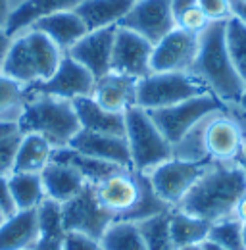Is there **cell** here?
<instances>
[{
  "mask_svg": "<svg viewBox=\"0 0 246 250\" xmlns=\"http://www.w3.org/2000/svg\"><path fill=\"white\" fill-rule=\"evenodd\" d=\"M231 10H233V16L241 18L246 23V4L239 2V0H231Z\"/></svg>",
  "mask_w": 246,
  "mask_h": 250,
  "instance_id": "cell-45",
  "label": "cell"
},
{
  "mask_svg": "<svg viewBox=\"0 0 246 250\" xmlns=\"http://www.w3.org/2000/svg\"><path fill=\"white\" fill-rule=\"evenodd\" d=\"M208 241L225 250H246L243 243V223L233 216L214 221L208 233Z\"/></svg>",
  "mask_w": 246,
  "mask_h": 250,
  "instance_id": "cell-34",
  "label": "cell"
},
{
  "mask_svg": "<svg viewBox=\"0 0 246 250\" xmlns=\"http://www.w3.org/2000/svg\"><path fill=\"white\" fill-rule=\"evenodd\" d=\"M10 44H12V35L6 29H0V73L4 69V62H6V56H8Z\"/></svg>",
  "mask_w": 246,
  "mask_h": 250,
  "instance_id": "cell-41",
  "label": "cell"
},
{
  "mask_svg": "<svg viewBox=\"0 0 246 250\" xmlns=\"http://www.w3.org/2000/svg\"><path fill=\"white\" fill-rule=\"evenodd\" d=\"M125 139L135 171L150 173L156 166L173 158V145L156 127L150 114L139 106L125 112Z\"/></svg>",
  "mask_w": 246,
  "mask_h": 250,
  "instance_id": "cell-5",
  "label": "cell"
},
{
  "mask_svg": "<svg viewBox=\"0 0 246 250\" xmlns=\"http://www.w3.org/2000/svg\"><path fill=\"white\" fill-rule=\"evenodd\" d=\"M81 0H21L12 8L10 20L6 23V31L12 37L18 33L31 29L39 20L65 12V10H75Z\"/></svg>",
  "mask_w": 246,
  "mask_h": 250,
  "instance_id": "cell-21",
  "label": "cell"
},
{
  "mask_svg": "<svg viewBox=\"0 0 246 250\" xmlns=\"http://www.w3.org/2000/svg\"><path fill=\"white\" fill-rule=\"evenodd\" d=\"M52 160L54 162H60V164H65V166H71L73 169H77L87 183H100L104 177H108L110 173L118 171L122 166H116V164H110V162H104V160H96V158H91L87 154H81L69 146L65 148H56L52 152Z\"/></svg>",
  "mask_w": 246,
  "mask_h": 250,
  "instance_id": "cell-28",
  "label": "cell"
},
{
  "mask_svg": "<svg viewBox=\"0 0 246 250\" xmlns=\"http://www.w3.org/2000/svg\"><path fill=\"white\" fill-rule=\"evenodd\" d=\"M198 6L210 18V21H225L233 18L231 0H198Z\"/></svg>",
  "mask_w": 246,
  "mask_h": 250,
  "instance_id": "cell-37",
  "label": "cell"
},
{
  "mask_svg": "<svg viewBox=\"0 0 246 250\" xmlns=\"http://www.w3.org/2000/svg\"><path fill=\"white\" fill-rule=\"evenodd\" d=\"M243 194H246V167L241 160L208 162L177 210L214 223L231 218Z\"/></svg>",
  "mask_w": 246,
  "mask_h": 250,
  "instance_id": "cell-1",
  "label": "cell"
},
{
  "mask_svg": "<svg viewBox=\"0 0 246 250\" xmlns=\"http://www.w3.org/2000/svg\"><path fill=\"white\" fill-rule=\"evenodd\" d=\"M116 31L118 25L89 31L65 54H69L75 62L81 63L94 79H100L112 69V50H114Z\"/></svg>",
  "mask_w": 246,
  "mask_h": 250,
  "instance_id": "cell-16",
  "label": "cell"
},
{
  "mask_svg": "<svg viewBox=\"0 0 246 250\" xmlns=\"http://www.w3.org/2000/svg\"><path fill=\"white\" fill-rule=\"evenodd\" d=\"M152 48L146 39L141 35L129 31L118 25L116 39H114V50H112V69L114 73H122L133 79H143L148 73H152L150 60H152Z\"/></svg>",
  "mask_w": 246,
  "mask_h": 250,
  "instance_id": "cell-14",
  "label": "cell"
},
{
  "mask_svg": "<svg viewBox=\"0 0 246 250\" xmlns=\"http://www.w3.org/2000/svg\"><path fill=\"white\" fill-rule=\"evenodd\" d=\"M69 148L87 154L96 160H104L122 167H131V154L127 146V139L120 135H106V133H92V131H79Z\"/></svg>",
  "mask_w": 246,
  "mask_h": 250,
  "instance_id": "cell-17",
  "label": "cell"
},
{
  "mask_svg": "<svg viewBox=\"0 0 246 250\" xmlns=\"http://www.w3.org/2000/svg\"><path fill=\"white\" fill-rule=\"evenodd\" d=\"M202 249L204 250H225V249H221V247H217V245L212 243V241H204V243H202Z\"/></svg>",
  "mask_w": 246,
  "mask_h": 250,
  "instance_id": "cell-47",
  "label": "cell"
},
{
  "mask_svg": "<svg viewBox=\"0 0 246 250\" xmlns=\"http://www.w3.org/2000/svg\"><path fill=\"white\" fill-rule=\"evenodd\" d=\"M135 0H81L75 8L89 31L120 25Z\"/></svg>",
  "mask_w": 246,
  "mask_h": 250,
  "instance_id": "cell-24",
  "label": "cell"
},
{
  "mask_svg": "<svg viewBox=\"0 0 246 250\" xmlns=\"http://www.w3.org/2000/svg\"><path fill=\"white\" fill-rule=\"evenodd\" d=\"M179 250H204V249H202V245H192V247H184V249H179Z\"/></svg>",
  "mask_w": 246,
  "mask_h": 250,
  "instance_id": "cell-50",
  "label": "cell"
},
{
  "mask_svg": "<svg viewBox=\"0 0 246 250\" xmlns=\"http://www.w3.org/2000/svg\"><path fill=\"white\" fill-rule=\"evenodd\" d=\"M200 129H202V146L210 162L241 160L245 141L241 137L237 124L229 118L225 108L208 114L200 122Z\"/></svg>",
  "mask_w": 246,
  "mask_h": 250,
  "instance_id": "cell-11",
  "label": "cell"
},
{
  "mask_svg": "<svg viewBox=\"0 0 246 250\" xmlns=\"http://www.w3.org/2000/svg\"><path fill=\"white\" fill-rule=\"evenodd\" d=\"M39 241V208L18 210L0 223V250H35Z\"/></svg>",
  "mask_w": 246,
  "mask_h": 250,
  "instance_id": "cell-19",
  "label": "cell"
},
{
  "mask_svg": "<svg viewBox=\"0 0 246 250\" xmlns=\"http://www.w3.org/2000/svg\"><path fill=\"white\" fill-rule=\"evenodd\" d=\"M120 27L137 33L150 44H156L177 27L171 12V0H135Z\"/></svg>",
  "mask_w": 246,
  "mask_h": 250,
  "instance_id": "cell-12",
  "label": "cell"
},
{
  "mask_svg": "<svg viewBox=\"0 0 246 250\" xmlns=\"http://www.w3.org/2000/svg\"><path fill=\"white\" fill-rule=\"evenodd\" d=\"M233 218H237L241 223H245L246 221V194H243V196H241V200L237 202L235 212H233Z\"/></svg>",
  "mask_w": 246,
  "mask_h": 250,
  "instance_id": "cell-44",
  "label": "cell"
},
{
  "mask_svg": "<svg viewBox=\"0 0 246 250\" xmlns=\"http://www.w3.org/2000/svg\"><path fill=\"white\" fill-rule=\"evenodd\" d=\"M18 127L21 133L41 135L54 150L69 146L73 137L81 131L73 100L37 93H29Z\"/></svg>",
  "mask_w": 246,
  "mask_h": 250,
  "instance_id": "cell-3",
  "label": "cell"
},
{
  "mask_svg": "<svg viewBox=\"0 0 246 250\" xmlns=\"http://www.w3.org/2000/svg\"><path fill=\"white\" fill-rule=\"evenodd\" d=\"M18 131H20L18 124H0V141H4L6 137H10Z\"/></svg>",
  "mask_w": 246,
  "mask_h": 250,
  "instance_id": "cell-46",
  "label": "cell"
},
{
  "mask_svg": "<svg viewBox=\"0 0 246 250\" xmlns=\"http://www.w3.org/2000/svg\"><path fill=\"white\" fill-rule=\"evenodd\" d=\"M225 21H212L198 35V54L188 71L206 87L208 93L217 96L223 104L237 102L246 87L227 52Z\"/></svg>",
  "mask_w": 246,
  "mask_h": 250,
  "instance_id": "cell-2",
  "label": "cell"
},
{
  "mask_svg": "<svg viewBox=\"0 0 246 250\" xmlns=\"http://www.w3.org/2000/svg\"><path fill=\"white\" fill-rule=\"evenodd\" d=\"M243 243H245V249H246V221L243 223Z\"/></svg>",
  "mask_w": 246,
  "mask_h": 250,
  "instance_id": "cell-51",
  "label": "cell"
},
{
  "mask_svg": "<svg viewBox=\"0 0 246 250\" xmlns=\"http://www.w3.org/2000/svg\"><path fill=\"white\" fill-rule=\"evenodd\" d=\"M237 102H239L241 106H245V108H246V87H245V91H243V94H241V98H239Z\"/></svg>",
  "mask_w": 246,
  "mask_h": 250,
  "instance_id": "cell-48",
  "label": "cell"
},
{
  "mask_svg": "<svg viewBox=\"0 0 246 250\" xmlns=\"http://www.w3.org/2000/svg\"><path fill=\"white\" fill-rule=\"evenodd\" d=\"M65 229L62 223V206L46 198L39 206V241L35 250H63Z\"/></svg>",
  "mask_w": 246,
  "mask_h": 250,
  "instance_id": "cell-27",
  "label": "cell"
},
{
  "mask_svg": "<svg viewBox=\"0 0 246 250\" xmlns=\"http://www.w3.org/2000/svg\"><path fill=\"white\" fill-rule=\"evenodd\" d=\"M206 164L208 162L198 164V162H184L177 158H169L164 164L156 166L148 173V177L156 194L169 208H177L186 196V192L198 181L202 171L206 169Z\"/></svg>",
  "mask_w": 246,
  "mask_h": 250,
  "instance_id": "cell-10",
  "label": "cell"
},
{
  "mask_svg": "<svg viewBox=\"0 0 246 250\" xmlns=\"http://www.w3.org/2000/svg\"><path fill=\"white\" fill-rule=\"evenodd\" d=\"M21 131L6 137L0 141V175H10L14 171V162H16V152L21 141Z\"/></svg>",
  "mask_w": 246,
  "mask_h": 250,
  "instance_id": "cell-36",
  "label": "cell"
},
{
  "mask_svg": "<svg viewBox=\"0 0 246 250\" xmlns=\"http://www.w3.org/2000/svg\"><path fill=\"white\" fill-rule=\"evenodd\" d=\"M198 35L186 33L179 27L169 31L152 48V71H184L188 73L198 54Z\"/></svg>",
  "mask_w": 246,
  "mask_h": 250,
  "instance_id": "cell-15",
  "label": "cell"
},
{
  "mask_svg": "<svg viewBox=\"0 0 246 250\" xmlns=\"http://www.w3.org/2000/svg\"><path fill=\"white\" fill-rule=\"evenodd\" d=\"M239 2H243V4H246V0H239Z\"/></svg>",
  "mask_w": 246,
  "mask_h": 250,
  "instance_id": "cell-53",
  "label": "cell"
},
{
  "mask_svg": "<svg viewBox=\"0 0 246 250\" xmlns=\"http://www.w3.org/2000/svg\"><path fill=\"white\" fill-rule=\"evenodd\" d=\"M143 173L133 167H120L94 185L100 206L112 214L114 221H129L141 198Z\"/></svg>",
  "mask_w": 246,
  "mask_h": 250,
  "instance_id": "cell-8",
  "label": "cell"
},
{
  "mask_svg": "<svg viewBox=\"0 0 246 250\" xmlns=\"http://www.w3.org/2000/svg\"><path fill=\"white\" fill-rule=\"evenodd\" d=\"M208 93L206 87L184 71H152L137 81V106L150 112L179 104Z\"/></svg>",
  "mask_w": 246,
  "mask_h": 250,
  "instance_id": "cell-6",
  "label": "cell"
},
{
  "mask_svg": "<svg viewBox=\"0 0 246 250\" xmlns=\"http://www.w3.org/2000/svg\"><path fill=\"white\" fill-rule=\"evenodd\" d=\"M223 108H225V112L229 114V118L237 124L239 131H241V137H243V141H245V145H246V108L241 106L239 102H225Z\"/></svg>",
  "mask_w": 246,
  "mask_h": 250,
  "instance_id": "cell-39",
  "label": "cell"
},
{
  "mask_svg": "<svg viewBox=\"0 0 246 250\" xmlns=\"http://www.w3.org/2000/svg\"><path fill=\"white\" fill-rule=\"evenodd\" d=\"M33 29L44 33L62 52H69L79 39H83L89 29L83 23V20L77 16L75 10H65V12H58L52 16H46L42 20H39Z\"/></svg>",
  "mask_w": 246,
  "mask_h": 250,
  "instance_id": "cell-20",
  "label": "cell"
},
{
  "mask_svg": "<svg viewBox=\"0 0 246 250\" xmlns=\"http://www.w3.org/2000/svg\"><path fill=\"white\" fill-rule=\"evenodd\" d=\"M73 106H75L77 120H79V125L83 131L125 137V114L108 112L92 96L75 98Z\"/></svg>",
  "mask_w": 246,
  "mask_h": 250,
  "instance_id": "cell-22",
  "label": "cell"
},
{
  "mask_svg": "<svg viewBox=\"0 0 246 250\" xmlns=\"http://www.w3.org/2000/svg\"><path fill=\"white\" fill-rule=\"evenodd\" d=\"M52 152H54V148L41 135L23 133L20 146H18V152H16L14 171H18V173H41L50 164Z\"/></svg>",
  "mask_w": 246,
  "mask_h": 250,
  "instance_id": "cell-25",
  "label": "cell"
},
{
  "mask_svg": "<svg viewBox=\"0 0 246 250\" xmlns=\"http://www.w3.org/2000/svg\"><path fill=\"white\" fill-rule=\"evenodd\" d=\"M94 83L96 79L81 63L75 62L69 54H63L56 71L46 81L27 87V91L37 94H50L65 100H75L81 96H92Z\"/></svg>",
  "mask_w": 246,
  "mask_h": 250,
  "instance_id": "cell-13",
  "label": "cell"
},
{
  "mask_svg": "<svg viewBox=\"0 0 246 250\" xmlns=\"http://www.w3.org/2000/svg\"><path fill=\"white\" fill-rule=\"evenodd\" d=\"M41 179L46 190V198L58 204L71 200L87 185L85 177L77 169H73L71 166L60 164V162H54V160H50V164L41 171Z\"/></svg>",
  "mask_w": 246,
  "mask_h": 250,
  "instance_id": "cell-23",
  "label": "cell"
},
{
  "mask_svg": "<svg viewBox=\"0 0 246 250\" xmlns=\"http://www.w3.org/2000/svg\"><path fill=\"white\" fill-rule=\"evenodd\" d=\"M225 44L235 69L246 83V23L237 16L225 21Z\"/></svg>",
  "mask_w": 246,
  "mask_h": 250,
  "instance_id": "cell-33",
  "label": "cell"
},
{
  "mask_svg": "<svg viewBox=\"0 0 246 250\" xmlns=\"http://www.w3.org/2000/svg\"><path fill=\"white\" fill-rule=\"evenodd\" d=\"M62 56L63 52L44 33L31 27L12 37L2 73L23 87H33L56 71Z\"/></svg>",
  "mask_w": 246,
  "mask_h": 250,
  "instance_id": "cell-4",
  "label": "cell"
},
{
  "mask_svg": "<svg viewBox=\"0 0 246 250\" xmlns=\"http://www.w3.org/2000/svg\"><path fill=\"white\" fill-rule=\"evenodd\" d=\"M194 6H198V0H171V12H173V18L177 20L183 12L190 10V8H194Z\"/></svg>",
  "mask_w": 246,
  "mask_h": 250,
  "instance_id": "cell-42",
  "label": "cell"
},
{
  "mask_svg": "<svg viewBox=\"0 0 246 250\" xmlns=\"http://www.w3.org/2000/svg\"><path fill=\"white\" fill-rule=\"evenodd\" d=\"M10 192L16 210H37L46 200V190L42 185L41 173H10L8 175Z\"/></svg>",
  "mask_w": 246,
  "mask_h": 250,
  "instance_id": "cell-29",
  "label": "cell"
},
{
  "mask_svg": "<svg viewBox=\"0 0 246 250\" xmlns=\"http://www.w3.org/2000/svg\"><path fill=\"white\" fill-rule=\"evenodd\" d=\"M221 108H223V102L217 96H214L212 93H204L200 96L183 100L179 104L167 106V108L150 110L148 114H150L156 127L162 131V135L171 145H175L200 120H204L208 114L217 112Z\"/></svg>",
  "mask_w": 246,
  "mask_h": 250,
  "instance_id": "cell-7",
  "label": "cell"
},
{
  "mask_svg": "<svg viewBox=\"0 0 246 250\" xmlns=\"http://www.w3.org/2000/svg\"><path fill=\"white\" fill-rule=\"evenodd\" d=\"M210 18L204 14V10L200 6H194L190 10L183 12L177 20H175V25L179 29H183L186 33H192V35H200L208 25H210Z\"/></svg>",
  "mask_w": 246,
  "mask_h": 250,
  "instance_id": "cell-35",
  "label": "cell"
},
{
  "mask_svg": "<svg viewBox=\"0 0 246 250\" xmlns=\"http://www.w3.org/2000/svg\"><path fill=\"white\" fill-rule=\"evenodd\" d=\"M63 250H102L100 243L89 235L75 233V231H65L63 237Z\"/></svg>",
  "mask_w": 246,
  "mask_h": 250,
  "instance_id": "cell-38",
  "label": "cell"
},
{
  "mask_svg": "<svg viewBox=\"0 0 246 250\" xmlns=\"http://www.w3.org/2000/svg\"><path fill=\"white\" fill-rule=\"evenodd\" d=\"M60 206L62 223L65 231L83 233V235H89L92 239L100 241L104 231L114 223L112 214L100 206L92 183H87L77 196H73L71 200L63 202Z\"/></svg>",
  "mask_w": 246,
  "mask_h": 250,
  "instance_id": "cell-9",
  "label": "cell"
},
{
  "mask_svg": "<svg viewBox=\"0 0 246 250\" xmlns=\"http://www.w3.org/2000/svg\"><path fill=\"white\" fill-rule=\"evenodd\" d=\"M0 212L4 216H12L16 210L12 192H10V183H8V175H0Z\"/></svg>",
  "mask_w": 246,
  "mask_h": 250,
  "instance_id": "cell-40",
  "label": "cell"
},
{
  "mask_svg": "<svg viewBox=\"0 0 246 250\" xmlns=\"http://www.w3.org/2000/svg\"><path fill=\"white\" fill-rule=\"evenodd\" d=\"M10 14H12V0H0V29H6Z\"/></svg>",
  "mask_w": 246,
  "mask_h": 250,
  "instance_id": "cell-43",
  "label": "cell"
},
{
  "mask_svg": "<svg viewBox=\"0 0 246 250\" xmlns=\"http://www.w3.org/2000/svg\"><path fill=\"white\" fill-rule=\"evenodd\" d=\"M169 212L171 210L137 223L146 250H177L169 233Z\"/></svg>",
  "mask_w": 246,
  "mask_h": 250,
  "instance_id": "cell-32",
  "label": "cell"
},
{
  "mask_svg": "<svg viewBox=\"0 0 246 250\" xmlns=\"http://www.w3.org/2000/svg\"><path fill=\"white\" fill-rule=\"evenodd\" d=\"M210 227H212L210 221L190 216L177 208H171L169 212V233L177 250L192 245H202L204 241H208Z\"/></svg>",
  "mask_w": 246,
  "mask_h": 250,
  "instance_id": "cell-26",
  "label": "cell"
},
{
  "mask_svg": "<svg viewBox=\"0 0 246 250\" xmlns=\"http://www.w3.org/2000/svg\"><path fill=\"white\" fill-rule=\"evenodd\" d=\"M241 164L246 167V145L243 146V152H241Z\"/></svg>",
  "mask_w": 246,
  "mask_h": 250,
  "instance_id": "cell-49",
  "label": "cell"
},
{
  "mask_svg": "<svg viewBox=\"0 0 246 250\" xmlns=\"http://www.w3.org/2000/svg\"><path fill=\"white\" fill-rule=\"evenodd\" d=\"M98 243L102 250H146L139 225L133 221H114Z\"/></svg>",
  "mask_w": 246,
  "mask_h": 250,
  "instance_id": "cell-31",
  "label": "cell"
},
{
  "mask_svg": "<svg viewBox=\"0 0 246 250\" xmlns=\"http://www.w3.org/2000/svg\"><path fill=\"white\" fill-rule=\"evenodd\" d=\"M137 81L139 79L110 71L104 77L96 79L92 98L108 112L125 114L127 110L137 106Z\"/></svg>",
  "mask_w": 246,
  "mask_h": 250,
  "instance_id": "cell-18",
  "label": "cell"
},
{
  "mask_svg": "<svg viewBox=\"0 0 246 250\" xmlns=\"http://www.w3.org/2000/svg\"><path fill=\"white\" fill-rule=\"evenodd\" d=\"M27 98V87L0 73V124H18Z\"/></svg>",
  "mask_w": 246,
  "mask_h": 250,
  "instance_id": "cell-30",
  "label": "cell"
},
{
  "mask_svg": "<svg viewBox=\"0 0 246 250\" xmlns=\"http://www.w3.org/2000/svg\"><path fill=\"white\" fill-rule=\"evenodd\" d=\"M4 218H6V216H4V214H2V212H0V223H2V221H4Z\"/></svg>",
  "mask_w": 246,
  "mask_h": 250,
  "instance_id": "cell-52",
  "label": "cell"
}]
</instances>
